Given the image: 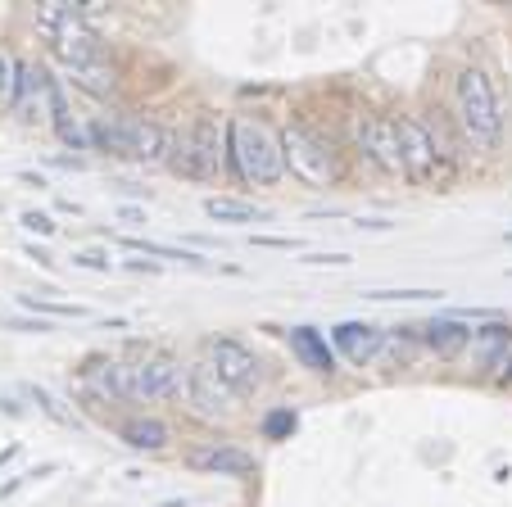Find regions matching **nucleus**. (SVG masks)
Wrapping results in <instances>:
<instances>
[{
    "label": "nucleus",
    "instance_id": "obj_1",
    "mask_svg": "<svg viewBox=\"0 0 512 507\" xmlns=\"http://www.w3.org/2000/svg\"><path fill=\"white\" fill-rule=\"evenodd\" d=\"M227 159L232 173L254 186H277L286 177L281 136L259 118H227Z\"/></svg>",
    "mask_w": 512,
    "mask_h": 507
},
{
    "label": "nucleus",
    "instance_id": "obj_2",
    "mask_svg": "<svg viewBox=\"0 0 512 507\" xmlns=\"http://www.w3.org/2000/svg\"><path fill=\"white\" fill-rule=\"evenodd\" d=\"M454 118L463 127V136L476 145V150H494L503 136V114L499 100H494L490 77L481 68H463L454 82Z\"/></svg>",
    "mask_w": 512,
    "mask_h": 507
},
{
    "label": "nucleus",
    "instance_id": "obj_3",
    "mask_svg": "<svg viewBox=\"0 0 512 507\" xmlns=\"http://www.w3.org/2000/svg\"><path fill=\"white\" fill-rule=\"evenodd\" d=\"M399 132V154H404V173L413 177L417 186H431V191H445L449 177H454V163L445 159V145L435 141V132L422 123V118L404 114L395 118Z\"/></svg>",
    "mask_w": 512,
    "mask_h": 507
},
{
    "label": "nucleus",
    "instance_id": "obj_4",
    "mask_svg": "<svg viewBox=\"0 0 512 507\" xmlns=\"http://www.w3.org/2000/svg\"><path fill=\"white\" fill-rule=\"evenodd\" d=\"M281 159H286V173L304 186H331L340 177L336 150L309 127H286L281 132Z\"/></svg>",
    "mask_w": 512,
    "mask_h": 507
},
{
    "label": "nucleus",
    "instance_id": "obj_5",
    "mask_svg": "<svg viewBox=\"0 0 512 507\" xmlns=\"http://www.w3.org/2000/svg\"><path fill=\"white\" fill-rule=\"evenodd\" d=\"M37 28L46 32L50 46L64 55L68 68L100 59V41H96V32L87 28V19H82L78 5H46V10L37 14Z\"/></svg>",
    "mask_w": 512,
    "mask_h": 507
},
{
    "label": "nucleus",
    "instance_id": "obj_6",
    "mask_svg": "<svg viewBox=\"0 0 512 507\" xmlns=\"http://www.w3.org/2000/svg\"><path fill=\"white\" fill-rule=\"evenodd\" d=\"M168 168L191 182H204V177L218 173V118L200 114L191 132H182L177 141H168Z\"/></svg>",
    "mask_w": 512,
    "mask_h": 507
},
{
    "label": "nucleus",
    "instance_id": "obj_7",
    "mask_svg": "<svg viewBox=\"0 0 512 507\" xmlns=\"http://www.w3.org/2000/svg\"><path fill=\"white\" fill-rule=\"evenodd\" d=\"M118 372H123V399L136 403H164L182 390V367L168 354L145 358V363H118Z\"/></svg>",
    "mask_w": 512,
    "mask_h": 507
},
{
    "label": "nucleus",
    "instance_id": "obj_8",
    "mask_svg": "<svg viewBox=\"0 0 512 507\" xmlns=\"http://www.w3.org/2000/svg\"><path fill=\"white\" fill-rule=\"evenodd\" d=\"M209 367L218 372V381H223L232 394H250L263 385V363L254 358V349H245L241 340H232V335L209 340Z\"/></svg>",
    "mask_w": 512,
    "mask_h": 507
},
{
    "label": "nucleus",
    "instance_id": "obj_9",
    "mask_svg": "<svg viewBox=\"0 0 512 507\" xmlns=\"http://www.w3.org/2000/svg\"><path fill=\"white\" fill-rule=\"evenodd\" d=\"M358 150L368 154V159L377 163L381 173H390V177L404 173V154H399L395 118H381V114L358 118Z\"/></svg>",
    "mask_w": 512,
    "mask_h": 507
},
{
    "label": "nucleus",
    "instance_id": "obj_10",
    "mask_svg": "<svg viewBox=\"0 0 512 507\" xmlns=\"http://www.w3.org/2000/svg\"><path fill=\"white\" fill-rule=\"evenodd\" d=\"M186 403L195 417H227L232 412V390L218 381L209 363H191L186 367Z\"/></svg>",
    "mask_w": 512,
    "mask_h": 507
},
{
    "label": "nucleus",
    "instance_id": "obj_11",
    "mask_svg": "<svg viewBox=\"0 0 512 507\" xmlns=\"http://www.w3.org/2000/svg\"><path fill=\"white\" fill-rule=\"evenodd\" d=\"M50 82L55 77L46 73V68H37V64H14V100H10V109L19 118H37L41 109H46V100H50Z\"/></svg>",
    "mask_w": 512,
    "mask_h": 507
},
{
    "label": "nucleus",
    "instance_id": "obj_12",
    "mask_svg": "<svg viewBox=\"0 0 512 507\" xmlns=\"http://www.w3.org/2000/svg\"><path fill=\"white\" fill-rule=\"evenodd\" d=\"M186 462L195 471H204V476H250L254 471V458L245 449H236V444H204V449L186 453Z\"/></svg>",
    "mask_w": 512,
    "mask_h": 507
},
{
    "label": "nucleus",
    "instance_id": "obj_13",
    "mask_svg": "<svg viewBox=\"0 0 512 507\" xmlns=\"http://www.w3.org/2000/svg\"><path fill=\"white\" fill-rule=\"evenodd\" d=\"M331 340H336V349L349 358L354 367H368L372 358H377L381 340H386V331H377V326L368 322H340L336 331H331Z\"/></svg>",
    "mask_w": 512,
    "mask_h": 507
},
{
    "label": "nucleus",
    "instance_id": "obj_14",
    "mask_svg": "<svg viewBox=\"0 0 512 507\" xmlns=\"http://www.w3.org/2000/svg\"><path fill=\"white\" fill-rule=\"evenodd\" d=\"M127 159L159 163L168 159V132L150 118H127Z\"/></svg>",
    "mask_w": 512,
    "mask_h": 507
},
{
    "label": "nucleus",
    "instance_id": "obj_15",
    "mask_svg": "<svg viewBox=\"0 0 512 507\" xmlns=\"http://www.w3.org/2000/svg\"><path fill=\"white\" fill-rule=\"evenodd\" d=\"M290 349H295V358H300L309 372H318V376L336 372V354H331V345L313 326H295V331H290Z\"/></svg>",
    "mask_w": 512,
    "mask_h": 507
},
{
    "label": "nucleus",
    "instance_id": "obj_16",
    "mask_svg": "<svg viewBox=\"0 0 512 507\" xmlns=\"http://www.w3.org/2000/svg\"><path fill=\"white\" fill-rule=\"evenodd\" d=\"M426 345H431L440 358H454L472 345V331H467L458 317H435V322L426 326Z\"/></svg>",
    "mask_w": 512,
    "mask_h": 507
},
{
    "label": "nucleus",
    "instance_id": "obj_17",
    "mask_svg": "<svg viewBox=\"0 0 512 507\" xmlns=\"http://www.w3.org/2000/svg\"><path fill=\"white\" fill-rule=\"evenodd\" d=\"M118 440L127 444V449H141V453H159L168 444V426L155 417H132L123 421V431H118Z\"/></svg>",
    "mask_w": 512,
    "mask_h": 507
},
{
    "label": "nucleus",
    "instance_id": "obj_18",
    "mask_svg": "<svg viewBox=\"0 0 512 507\" xmlns=\"http://www.w3.org/2000/svg\"><path fill=\"white\" fill-rule=\"evenodd\" d=\"M87 145L100 154H127V118L100 114L96 123L87 127Z\"/></svg>",
    "mask_w": 512,
    "mask_h": 507
},
{
    "label": "nucleus",
    "instance_id": "obj_19",
    "mask_svg": "<svg viewBox=\"0 0 512 507\" xmlns=\"http://www.w3.org/2000/svg\"><path fill=\"white\" fill-rule=\"evenodd\" d=\"M204 213H209L213 222H232V227L268 218L263 209H254V204H245V200H232V195H209V200H204Z\"/></svg>",
    "mask_w": 512,
    "mask_h": 507
},
{
    "label": "nucleus",
    "instance_id": "obj_20",
    "mask_svg": "<svg viewBox=\"0 0 512 507\" xmlns=\"http://www.w3.org/2000/svg\"><path fill=\"white\" fill-rule=\"evenodd\" d=\"M68 73H73V82H78L82 91H91V96H109V91H114V68H109L105 59H91V64L68 68Z\"/></svg>",
    "mask_w": 512,
    "mask_h": 507
},
{
    "label": "nucleus",
    "instance_id": "obj_21",
    "mask_svg": "<svg viewBox=\"0 0 512 507\" xmlns=\"http://www.w3.org/2000/svg\"><path fill=\"white\" fill-rule=\"evenodd\" d=\"M472 340H476V349H481V363L494 367L499 363V349H508V340H512V326L490 322V326H481V331H472Z\"/></svg>",
    "mask_w": 512,
    "mask_h": 507
},
{
    "label": "nucleus",
    "instance_id": "obj_22",
    "mask_svg": "<svg viewBox=\"0 0 512 507\" xmlns=\"http://www.w3.org/2000/svg\"><path fill=\"white\" fill-rule=\"evenodd\" d=\"M19 308H28L32 317H82L87 308L82 304H55V299H37V295H19Z\"/></svg>",
    "mask_w": 512,
    "mask_h": 507
},
{
    "label": "nucleus",
    "instance_id": "obj_23",
    "mask_svg": "<svg viewBox=\"0 0 512 507\" xmlns=\"http://www.w3.org/2000/svg\"><path fill=\"white\" fill-rule=\"evenodd\" d=\"M132 249H145V254H155V259H173V263H186V268H204L200 254L191 249H173V245H155V240H127Z\"/></svg>",
    "mask_w": 512,
    "mask_h": 507
},
{
    "label": "nucleus",
    "instance_id": "obj_24",
    "mask_svg": "<svg viewBox=\"0 0 512 507\" xmlns=\"http://www.w3.org/2000/svg\"><path fill=\"white\" fill-rule=\"evenodd\" d=\"M290 431H295V412L290 408H277L263 417V435H268V440H286Z\"/></svg>",
    "mask_w": 512,
    "mask_h": 507
},
{
    "label": "nucleus",
    "instance_id": "obj_25",
    "mask_svg": "<svg viewBox=\"0 0 512 507\" xmlns=\"http://www.w3.org/2000/svg\"><path fill=\"white\" fill-rule=\"evenodd\" d=\"M28 394L41 403V412H46V417H55V421H73V412H68V408H59V399L46 390V385H32Z\"/></svg>",
    "mask_w": 512,
    "mask_h": 507
},
{
    "label": "nucleus",
    "instance_id": "obj_26",
    "mask_svg": "<svg viewBox=\"0 0 512 507\" xmlns=\"http://www.w3.org/2000/svg\"><path fill=\"white\" fill-rule=\"evenodd\" d=\"M14 100V59L0 50V109H10Z\"/></svg>",
    "mask_w": 512,
    "mask_h": 507
},
{
    "label": "nucleus",
    "instance_id": "obj_27",
    "mask_svg": "<svg viewBox=\"0 0 512 507\" xmlns=\"http://www.w3.org/2000/svg\"><path fill=\"white\" fill-rule=\"evenodd\" d=\"M0 326H5V331H28V335H46L50 331L46 317H0Z\"/></svg>",
    "mask_w": 512,
    "mask_h": 507
},
{
    "label": "nucleus",
    "instance_id": "obj_28",
    "mask_svg": "<svg viewBox=\"0 0 512 507\" xmlns=\"http://www.w3.org/2000/svg\"><path fill=\"white\" fill-rule=\"evenodd\" d=\"M368 299L386 304V299H440V290H368Z\"/></svg>",
    "mask_w": 512,
    "mask_h": 507
},
{
    "label": "nucleus",
    "instance_id": "obj_29",
    "mask_svg": "<svg viewBox=\"0 0 512 507\" xmlns=\"http://www.w3.org/2000/svg\"><path fill=\"white\" fill-rule=\"evenodd\" d=\"M23 227H28V231H37V236H50V231H55V222H50V213L28 209V213H23Z\"/></svg>",
    "mask_w": 512,
    "mask_h": 507
},
{
    "label": "nucleus",
    "instance_id": "obj_30",
    "mask_svg": "<svg viewBox=\"0 0 512 507\" xmlns=\"http://www.w3.org/2000/svg\"><path fill=\"white\" fill-rule=\"evenodd\" d=\"M73 263H78V268L109 272V259H105V254H96V249H82V254H73Z\"/></svg>",
    "mask_w": 512,
    "mask_h": 507
},
{
    "label": "nucleus",
    "instance_id": "obj_31",
    "mask_svg": "<svg viewBox=\"0 0 512 507\" xmlns=\"http://www.w3.org/2000/svg\"><path fill=\"white\" fill-rule=\"evenodd\" d=\"M304 263H313V268H322V263H331V268H345L349 254H309Z\"/></svg>",
    "mask_w": 512,
    "mask_h": 507
},
{
    "label": "nucleus",
    "instance_id": "obj_32",
    "mask_svg": "<svg viewBox=\"0 0 512 507\" xmlns=\"http://www.w3.org/2000/svg\"><path fill=\"white\" fill-rule=\"evenodd\" d=\"M254 245H263V249H290L295 240H290V236H254Z\"/></svg>",
    "mask_w": 512,
    "mask_h": 507
},
{
    "label": "nucleus",
    "instance_id": "obj_33",
    "mask_svg": "<svg viewBox=\"0 0 512 507\" xmlns=\"http://www.w3.org/2000/svg\"><path fill=\"white\" fill-rule=\"evenodd\" d=\"M118 222H145V209H136V204H123V209H118Z\"/></svg>",
    "mask_w": 512,
    "mask_h": 507
},
{
    "label": "nucleus",
    "instance_id": "obj_34",
    "mask_svg": "<svg viewBox=\"0 0 512 507\" xmlns=\"http://www.w3.org/2000/svg\"><path fill=\"white\" fill-rule=\"evenodd\" d=\"M503 385H512V354H503V372H499Z\"/></svg>",
    "mask_w": 512,
    "mask_h": 507
},
{
    "label": "nucleus",
    "instance_id": "obj_35",
    "mask_svg": "<svg viewBox=\"0 0 512 507\" xmlns=\"http://www.w3.org/2000/svg\"><path fill=\"white\" fill-rule=\"evenodd\" d=\"M508 240H512V231H508Z\"/></svg>",
    "mask_w": 512,
    "mask_h": 507
}]
</instances>
